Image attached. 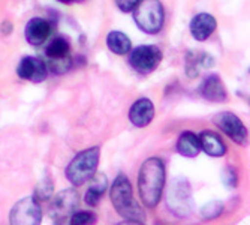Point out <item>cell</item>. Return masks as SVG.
Here are the masks:
<instances>
[{
  "label": "cell",
  "instance_id": "52a82bcc",
  "mask_svg": "<svg viewBox=\"0 0 250 225\" xmlns=\"http://www.w3.org/2000/svg\"><path fill=\"white\" fill-rule=\"evenodd\" d=\"M213 122L225 135H228L234 143L240 146H244L247 143V128L244 126L241 119L235 116L234 112L222 111L213 117Z\"/></svg>",
  "mask_w": 250,
  "mask_h": 225
},
{
  "label": "cell",
  "instance_id": "5b68a950",
  "mask_svg": "<svg viewBox=\"0 0 250 225\" xmlns=\"http://www.w3.org/2000/svg\"><path fill=\"white\" fill-rule=\"evenodd\" d=\"M129 53V65L132 69L143 75H148L156 71L164 59L162 50L157 45H140Z\"/></svg>",
  "mask_w": 250,
  "mask_h": 225
},
{
  "label": "cell",
  "instance_id": "277c9868",
  "mask_svg": "<svg viewBox=\"0 0 250 225\" xmlns=\"http://www.w3.org/2000/svg\"><path fill=\"white\" fill-rule=\"evenodd\" d=\"M133 21L141 32L157 35L164 29L165 9L161 0H141L133 11Z\"/></svg>",
  "mask_w": 250,
  "mask_h": 225
},
{
  "label": "cell",
  "instance_id": "ba28073f",
  "mask_svg": "<svg viewBox=\"0 0 250 225\" xmlns=\"http://www.w3.org/2000/svg\"><path fill=\"white\" fill-rule=\"evenodd\" d=\"M50 218H53L54 221L57 219H63V218H69L78 207L80 202V197L78 192L74 188L60 191L57 195H54L53 198H50Z\"/></svg>",
  "mask_w": 250,
  "mask_h": 225
},
{
  "label": "cell",
  "instance_id": "484cf974",
  "mask_svg": "<svg viewBox=\"0 0 250 225\" xmlns=\"http://www.w3.org/2000/svg\"><path fill=\"white\" fill-rule=\"evenodd\" d=\"M114 2L122 12L130 14L136 6H138V3L141 2V0H114Z\"/></svg>",
  "mask_w": 250,
  "mask_h": 225
},
{
  "label": "cell",
  "instance_id": "f1b7e54d",
  "mask_svg": "<svg viewBox=\"0 0 250 225\" xmlns=\"http://www.w3.org/2000/svg\"><path fill=\"white\" fill-rule=\"evenodd\" d=\"M54 225H72L69 218H63V219H57L54 221Z\"/></svg>",
  "mask_w": 250,
  "mask_h": 225
},
{
  "label": "cell",
  "instance_id": "44dd1931",
  "mask_svg": "<svg viewBox=\"0 0 250 225\" xmlns=\"http://www.w3.org/2000/svg\"><path fill=\"white\" fill-rule=\"evenodd\" d=\"M47 65L48 74H54V75H63L69 71V68L72 66V57H64V59H47L45 62Z\"/></svg>",
  "mask_w": 250,
  "mask_h": 225
},
{
  "label": "cell",
  "instance_id": "e0dca14e",
  "mask_svg": "<svg viewBox=\"0 0 250 225\" xmlns=\"http://www.w3.org/2000/svg\"><path fill=\"white\" fill-rule=\"evenodd\" d=\"M108 188V179L105 174H95L90 179V185L85 192V202L88 206L96 207L99 204L101 198L104 197L105 191Z\"/></svg>",
  "mask_w": 250,
  "mask_h": 225
},
{
  "label": "cell",
  "instance_id": "3957f363",
  "mask_svg": "<svg viewBox=\"0 0 250 225\" xmlns=\"http://www.w3.org/2000/svg\"><path fill=\"white\" fill-rule=\"evenodd\" d=\"M101 159V147L93 146L80 152L66 167V177L74 186H81L96 174Z\"/></svg>",
  "mask_w": 250,
  "mask_h": 225
},
{
  "label": "cell",
  "instance_id": "ac0fdd59",
  "mask_svg": "<svg viewBox=\"0 0 250 225\" xmlns=\"http://www.w3.org/2000/svg\"><path fill=\"white\" fill-rule=\"evenodd\" d=\"M177 152L185 158H196L201 153L199 137L190 131H185L177 140Z\"/></svg>",
  "mask_w": 250,
  "mask_h": 225
},
{
  "label": "cell",
  "instance_id": "4dcf8cb0",
  "mask_svg": "<svg viewBox=\"0 0 250 225\" xmlns=\"http://www.w3.org/2000/svg\"><path fill=\"white\" fill-rule=\"evenodd\" d=\"M57 2H60V3H66V5H69V0H57Z\"/></svg>",
  "mask_w": 250,
  "mask_h": 225
},
{
  "label": "cell",
  "instance_id": "7c38bea8",
  "mask_svg": "<svg viewBox=\"0 0 250 225\" xmlns=\"http://www.w3.org/2000/svg\"><path fill=\"white\" fill-rule=\"evenodd\" d=\"M216 27H217V21L211 14L199 12L192 18L189 30L193 39H196L198 42H204L214 33Z\"/></svg>",
  "mask_w": 250,
  "mask_h": 225
},
{
  "label": "cell",
  "instance_id": "cb8c5ba5",
  "mask_svg": "<svg viewBox=\"0 0 250 225\" xmlns=\"http://www.w3.org/2000/svg\"><path fill=\"white\" fill-rule=\"evenodd\" d=\"M222 182L225 183L226 188H235L237 182H238V177L234 168L231 167H226L222 173Z\"/></svg>",
  "mask_w": 250,
  "mask_h": 225
},
{
  "label": "cell",
  "instance_id": "8fae6325",
  "mask_svg": "<svg viewBox=\"0 0 250 225\" xmlns=\"http://www.w3.org/2000/svg\"><path fill=\"white\" fill-rule=\"evenodd\" d=\"M51 33H53V22L45 20V18H41V17L32 18L26 24V29H24L26 41L30 45H35V47L42 45L51 36Z\"/></svg>",
  "mask_w": 250,
  "mask_h": 225
},
{
  "label": "cell",
  "instance_id": "7402d4cb",
  "mask_svg": "<svg viewBox=\"0 0 250 225\" xmlns=\"http://www.w3.org/2000/svg\"><path fill=\"white\" fill-rule=\"evenodd\" d=\"M69 221L72 225H96L98 216L93 212H74Z\"/></svg>",
  "mask_w": 250,
  "mask_h": 225
},
{
  "label": "cell",
  "instance_id": "d6986e66",
  "mask_svg": "<svg viewBox=\"0 0 250 225\" xmlns=\"http://www.w3.org/2000/svg\"><path fill=\"white\" fill-rule=\"evenodd\" d=\"M106 47L111 53L117 56H125L132 50V41L126 33L112 30L106 35Z\"/></svg>",
  "mask_w": 250,
  "mask_h": 225
},
{
  "label": "cell",
  "instance_id": "4fadbf2b",
  "mask_svg": "<svg viewBox=\"0 0 250 225\" xmlns=\"http://www.w3.org/2000/svg\"><path fill=\"white\" fill-rule=\"evenodd\" d=\"M154 105L148 98L136 99L129 110V120L136 128H146L154 119Z\"/></svg>",
  "mask_w": 250,
  "mask_h": 225
},
{
  "label": "cell",
  "instance_id": "9c48e42d",
  "mask_svg": "<svg viewBox=\"0 0 250 225\" xmlns=\"http://www.w3.org/2000/svg\"><path fill=\"white\" fill-rule=\"evenodd\" d=\"M168 206L178 216H186L190 212V186L186 180L177 179L174 183H171Z\"/></svg>",
  "mask_w": 250,
  "mask_h": 225
},
{
  "label": "cell",
  "instance_id": "2e32d148",
  "mask_svg": "<svg viewBox=\"0 0 250 225\" xmlns=\"http://www.w3.org/2000/svg\"><path fill=\"white\" fill-rule=\"evenodd\" d=\"M199 144H201V152L207 153L211 158H220L225 156L226 153V144L220 138V135L213 132V131H202L199 135Z\"/></svg>",
  "mask_w": 250,
  "mask_h": 225
},
{
  "label": "cell",
  "instance_id": "6da1fadb",
  "mask_svg": "<svg viewBox=\"0 0 250 225\" xmlns=\"http://www.w3.org/2000/svg\"><path fill=\"white\" fill-rule=\"evenodd\" d=\"M165 180L167 170L161 158H148L143 162L138 174V192L146 207L154 209L161 202Z\"/></svg>",
  "mask_w": 250,
  "mask_h": 225
},
{
  "label": "cell",
  "instance_id": "f546056e",
  "mask_svg": "<svg viewBox=\"0 0 250 225\" xmlns=\"http://www.w3.org/2000/svg\"><path fill=\"white\" fill-rule=\"evenodd\" d=\"M83 2H85V0H69V5L71 3H83Z\"/></svg>",
  "mask_w": 250,
  "mask_h": 225
},
{
  "label": "cell",
  "instance_id": "7a4b0ae2",
  "mask_svg": "<svg viewBox=\"0 0 250 225\" xmlns=\"http://www.w3.org/2000/svg\"><path fill=\"white\" fill-rule=\"evenodd\" d=\"M109 198L116 212L125 219L140 221V222L146 221V213L138 202H136V200L133 198L132 185L126 174L120 173L114 179V182H112V186H111Z\"/></svg>",
  "mask_w": 250,
  "mask_h": 225
},
{
  "label": "cell",
  "instance_id": "8992f818",
  "mask_svg": "<svg viewBox=\"0 0 250 225\" xmlns=\"http://www.w3.org/2000/svg\"><path fill=\"white\" fill-rule=\"evenodd\" d=\"M42 210L35 197H26L15 202L9 213L11 225H41Z\"/></svg>",
  "mask_w": 250,
  "mask_h": 225
},
{
  "label": "cell",
  "instance_id": "d4e9b609",
  "mask_svg": "<svg viewBox=\"0 0 250 225\" xmlns=\"http://www.w3.org/2000/svg\"><path fill=\"white\" fill-rule=\"evenodd\" d=\"M222 207L223 206L219 201H213L202 209V215H204V218H216L222 213Z\"/></svg>",
  "mask_w": 250,
  "mask_h": 225
},
{
  "label": "cell",
  "instance_id": "83f0119b",
  "mask_svg": "<svg viewBox=\"0 0 250 225\" xmlns=\"http://www.w3.org/2000/svg\"><path fill=\"white\" fill-rule=\"evenodd\" d=\"M119 225H146L144 222H140V221H132V219H126L125 222H120Z\"/></svg>",
  "mask_w": 250,
  "mask_h": 225
},
{
  "label": "cell",
  "instance_id": "9a60e30c",
  "mask_svg": "<svg viewBox=\"0 0 250 225\" xmlns=\"http://www.w3.org/2000/svg\"><path fill=\"white\" fill-rule=\"evenodd\" d=\"M214 66V59L201 50L189 51L186 54V74L189 78H196L202 69H208Z\"/></svg>",
  "mask_w": 250,
  "mask_h": 225
},
{
  "label": "cell",
  "instance_id": "5bb4252c",
  "mask_svg": "<svg viewBox=\"0 0 250 225\" xmlns=\"http://www.w3.org/2000/svg\"><path fill=\"white\" fill-rule=\"evenodd\" d=\"M198 92L204 99H207L210 102H226V99H228L225 84L220 80V77L216 74H211L204 78Z\"/></svg>",
  "mask_w": 250,
  "mask_h": 225
},
{
  "label": "cell",
  "instance_id": "ffe728a7",
  "mask_svg": "<svg viewBox=\"0 0 250 225\" xmlns=\"http://www.w3.org/2000/svg\"><path fill=\"white\" fill-rule=\"evenodd\" d=\"M47 59H64L71 56V45L63 36H57L51 39V42L45 48Z\"/></svg>",
  "mask_w": 250,
  "mask_h": 225
},
{
  "label": "cell",
  "instance_id": "603a6c76",
  "mask_svg": "<svg viewBox=\"0 0 250 225\" xmlns=\"http://www.w3.org/2000/svg\"><path fill=\"white\" fill-rule=\"evenodd\" d=\"M53 189H54V185H53V182L48 179V177H45L42 182L38 185V188H36V192H35V198L38 200V201H47V200H50L51 197H53Z\"/></svg>",
  "mask_w": 250,
  "mask_h": 225
},
{
  "label": "cell",
  "instance_id": "30bf717a",
  "mask_svg": "<svg viewBox=\"0 0 250 225\" xmlns=\"http://www.w3.org/2000/svg\"><path fill=\"white\" fill-rule=\"evenodd\" d=\"M17 75L21 80H27L32 83H42L48 77V69L45 62L35 56L22 57L17 66Z\"/></svg>",
  "mask_w": 250,
  "mask_h": 225
},
{
  "label": "cell",
  "instance_id": "4316f807",
  "mask_svg": "<svg viewBox=\"0 0 250 225\" xmlns=\"http://www.w3.org/2000/svg\"><path fill=\"white\" fill-rule=\"evenodd\" d=\"M12 30H14V26H12V22L11 21H3L2 24H0V32H2L5 36H8V35H11L12 33Z\"/></svg>",
  "mask_w": 250,
  "mask_h": 225
}]
</instances>
